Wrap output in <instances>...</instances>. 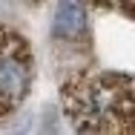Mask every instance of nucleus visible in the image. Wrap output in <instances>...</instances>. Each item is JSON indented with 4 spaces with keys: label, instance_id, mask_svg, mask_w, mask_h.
<instances>
[{
    "label": "nucleus",
    "instance_id": "1",
    "mask_svg": "<svg viewBox=\"0 0 135 135\" xmlns=\"http://www.w3.org/2000/svg\"><path fill=\"white\" fill-rule=\"evenodd\" d=\"M60 104L78 132H135V78L127 72H75Z\"/></svg>",
    "mask_w": 135,
    "mask_h": 135
},
{
    "label": "nucleus",
    "instance_id": "2",
    "mask_svg": "<svg viewBox=\"0 0 135 135\" xmlns=\"http://www.w3.org/2000/svg\"><path fill=\"white\" fill-rule=\"evenodd\" d=\"M32 89V49L26 37L0 26V118H9Z\"/></svg>",
    "mask_w": 135,
    "mask_h": 135
},
{
    "label": "nucleus",
    "instance_id": "3",
    "mask_svg": "<svg viewBox=\"0 0 135 135\" xmlns=\"http://www.w3.org/2000/svg\"><path fill=\"white\" fill-rule=\"evenodd\" d=\"M52 35L57 43H81L89 35L86 0H57L52 17Z\"/></svg>",
    "mask_w": 135,
    "mask_h": 135
},
{
    "label": "nucleus",
    "instance_id": "4",
    "mask_svg": "<svg viewBox=\"0 0 135 135\" xmlns=\"http://www.w3.org/2000/svg\"><path fill=\"white\" fill-rule=\"evenodd\" d=\"M89 3H95V6H101V9H109V12H115V15H124V17L135 20V0H89Z\"/></svg>",
    "mask_w": 135,
    "mask_h": 135
}]
</instances>
